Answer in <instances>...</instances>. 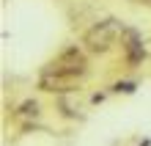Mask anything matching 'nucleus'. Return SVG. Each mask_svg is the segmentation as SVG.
I'll list each match as a JSON object with an SVG mask.
<instances>
[{
    "label": "nucleus",
    "mask_w": 151,
    "mask_h": 146,
    "mask_svg": "<svg viewBox=\"0 0 151 146\" xmlns=\"http://www.w3.org/2000/svg\"><path fill=\"white\" fill-rule=\"evenodd\" d=\"M41 88L44 91H69L72 88V77H60V75H52V72H44Z\"/></svg>",
    "instance_id": "nucleus-4"
},
{
    "label": "nucleus",
    "mask_w": 151,
    "mask_h": 146,
    "mask_svg": "<svg viewBox=\"0 0 151 146\" xmlns=\"http://www.w3.org/2000/svg\"><path fill=\"white\" fill-rule=\"evenodd\" d=\"M124 50H127V61L132 66L143 61V44H140L135 31H124Z\"/></svg>",
    "instance_id": "nucleus-3"
},
{
    "label": "nucleus",
    "mask_w": 151,
    "mask_h": 146,
    "mask_svg": "<svg viewBox=\"0 0 151 146\" xmlns=\"http://www.w3.org/2000/svg\"><path fill=\"white\" fill-rule=\"evenodd\" d=\"M85 69H88V61H85V55H83L77 47L63 50V52H60V55L47 66V72H52V75L72 77V80H74L77 75H85Z\"/></svg>",
    "instance_id": "nucleus-2"
},
{
    "label": "nucleus",
    "mask_w": 151,
    "mask_h": 146,
    "mask_svg": "<svg viewBox=\"0 0 151 146\" xmlns=\"http://www.w3.org/2000/svg\"><path fill=\"white\" fill-rule=\"evenodd\" d=\"M115 36H118V22L115 20H104V22H96L93 28H88L83 44H85L88 52H107L113 47Z\"/></svg>",
    "instance_id": "nucleus-1"
},
{
    "label": "nucleus",
    "mask_w": 151,
    "mask_h": 146,
    "mask_svg": "<svg viewBox=\"0 0 151 146\" xmlns=\"http://www.w3.org/2000/svg\"><path fill=\"white\" fill-rule=\"evenodd\" d=\"M135 3H146V6H151V0H135Z\"/></svg>",
    "instance_id": "nucleus-6"
},
{
    "label": "nucleus",
    "mask_w": 151,
    "mask_h": 146,
    "mask_svg": "<svg viewBox=\"0 0 151 146\" xmlns=\"http://www.w3.org/2000/svg\"><path fill=\"white\" fill-rule=\"evenodd\" d=\"M39 113V105L36 102H25L22 105V116H36Z\"/></svg>",
    "instance_id": "nucleus-5"
}]
</instances>
